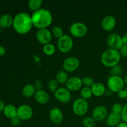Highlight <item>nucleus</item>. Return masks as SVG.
<instances>
[{
	"mask_svg": "<svg viewBox=\"0 0 127 127\" xmlns=\"http://www.w3.org/2000/svg\"><path fill=\"white\" fill-rule=\"evenodd\" d=\"M106 124L109 127H117L122 122L121 115L111 112L106 118Z\"/></svg>",
	"mask_w": 127,
	"mask_h": 127,
	"instance_id": "18",
	"label": "nucleus"
},
{
	"mask_svg": "<svg viewBox=\"0 0 127 127\" xmlns=\"http://www.w3.org/2000/svg\"><path fill=\"white\" fill-rule=\"evenodd\" d=\"M48 88L50 91L55 93L59 88V83L55 79H50L48 83Z\"/></svg>",
	"mask_w": 127,
	"mask_h": 127,
	"instance_id": "29",
	"label": "nucleus"
},
{
	"mask_svg": "<svg viewBox=\"0 0 127 127\" xmlns=\"http://www.w3.org/2000/svg\"><path fill=\"white\" fill-rule=\"evenodd\" d=\"M121 57L119 50L109 48L103 52L100 60L104 66L108 68H112L119 64Z\"/></svg>",
	"mask_w": 127,
	"mask_h": 127,
	"instance_id": "3",
	"label": "nucleus"
},
{
	"mask_svg": "<svg viewBox=\"0 0 127 127\" xmlns=\"http://www.w3.org/2000/svg\"><path fill=\"white\" fill-rule=\"evenodd\" d=\"M107 86L112 93H117L124 89V79L120 76H110L107 79Z\"/></svg>",
	"mask_w": 127,
	"mask_h": 127,
	"instance_id": "5",
	"label": "nucleus"
},
{
	"mask_svg": "<svg viewBox=\"0 0 127 127\" xmlns=\"http://www.w3.org/2000/svg\"><path fill=\"white\" fill-rule=\"evenodd\" d=\"M95 121L92 117H86L82 121V124L84 127H94L95 125Z\"/></svg>",
	"mask_w": 127,
	"mask_h": 127,
	"instance_id": "28",
	"label": "nucleus"
},
{
	"mask_svg": "<svg viewBox=\"0 0 127 127\" xmlns=\"http://www.w3.org/2000/svg\"><path fill=\"white\" fill-rule=\"evenodd\" d=\"M82 82H83V85H84L85 87H88V88H91L93 86L95 83L94 79L91 77L86 76L84 77L82 79Z\"/></svg>",
	"mask_w": 127,
	"mask_h": 127,
	"instance_id": "30",
	"label": "nucleus"
},
{
	"mask_svg": "<svg viewBox=\"0 0 127 127\" xmlns=\"http://www.w3.org/2000/svg\"><path fill=\"white\" fill-rule=\"evenodd\" d=\"M117 96L119 97L120 99H126L127 97V91L126 90H124V89H122V90L120 91L119 93H117Z\"/></svg>",
	"mask_w": 127,
	"mask_h": 127,
	"instance_id": "37",
	"label": "nucleus"
},
{
	"mask_svg": "<svg viewBox=\"0 0 127 127\" xmlns=\"http://www.w3.org/2000/svg\"><path fill=\"white\" fill-rule=\"evenodd\" d=\"M33 26L38 29H47L53 22V16L47 9L41 8L31 15Z\"/></svg>",
	"mask_w": 127,
	"mask_h": 127,
	"instance_id": "2",
	"label": "nucleus"
},
{
	"mask_svg": "<svg viewBox=\"0 0 127 127\" xmlns=\"http://www.w3.org/2000/svg\"><path fill=\"white\" fill-rule=\"evenodd\" d=\"M121 117L123 122L127 123V103L124 105L122 112L121 114Z\"/></svg>",
	"mask_w": 127,
	"mask_h": 127,
	"instance_id": "33",
	"label": "nucleus"
},
{
	"mask_svg": "<svg viewBox=\"0 0 127 127\" xmlns=\"http://www.w3.org/2000/svg\"><path fill=\"white\" fill-rule=\"evenodd\" d=\"M5 106H6V105H5L4 102L2 100L0 99V112H3Z\"/></svg>",
	"mask_w": 127,
	"mask_h": 127,
	"instance_id": "39",
	"label": "nucleus"
},
{
	"mask_svg": "<svg viewBox=\"0 0 127 127\" xmlns=\"http://www.w3.org/2000/svg\"><path fill=\"white\" fill-rule=\"evenodd\" d=\"M117 127H127V123L125 122H122Z\"/></svg>",
	"mask_w": 127,
	"mask_h": 127,
	"instance_id": "41",
	"label": "nucleus"
},
{
	"mask_svg": "<svg viewBox=\"0 0 127 127\" xmlns=\"http://www.w3.org/2000/svg\"><path fill=\"white\" fill-rule=\"evenodd\" d=\"M33 27L32 17L29 14L25 12L17 13L14 17L12 27L19 34H26Z\"/></svg>",
	"mask_w": 127,
	"mask_h": 127,
	"instance_id": "1",
	"label": "nucleus"
},
{
	"mask_svg": "<svg viewBox=\"0 0 127 127\" xmlns=\"http://www.w3.org/2000/svg\"><path fill=\"white\" fill-rule=\"evenodd\" d=\"M81 97L83 99L88 100V99H90L93 95V93H92L91 88H88V87H83L81 89L80 91Z\"/></svg>",
	"mask_w": 127,
	"mask_h": 127,
	"instance_id": "26",
	"label": "nucleus"
},
{
	"mask_svg": "<svg viewBox=\"0 0 127 127\" xmlns=\"http://www.w3.org/2000/svg\"><path fill=\"white\" fill-rule=\"evenodd\" d=\"M34 98L36 102L41 105L47 104L50 100L49 94L47 91L43 90V89L37 91L35 93Z\"/></svg>",
	"mask_w": 127,
	"mask_h": 127,
	"instance_id": "17",
	"label": "nucleus"
},
{
	"mask_svg": "<svg viewBox=\"0 0 127 127\" xmlns=\"http://www.w3.org/2000/svg\"><path fill=\"white\" fill-rule=\"evenodd\" d=\"M123 72V68L119 64H117L116 66H114V67L111 68L110 69V73H111V76H120Z\"/></svg>",
	"mask_w": 127,
	"mask_h": 127,
	"instance_id": "31",
	"label": "nucleus"
},
{
	"mask_svg": "<svg viewBox=\"0 0 127 127\" xmlns=\"http://www.w3.org/2000/svg\"><path fill=\"white\" fill-rule=\"evenodd\" d=\"M6 48L3 47V46L0 45V57H2L6 54Z\"/></svg>",
	"mask_w": 127,
	"mask_h": 127,
	"instance_id": "38",
	"label": "nucleus"
},
{
	"mask_svg": "<svg viewBox=\"0 0 127 127\" xmlns=\"http://www.w3.org/2000/svg\"><path fill=\"white\" fill-rule=\"evenodd\" d=\"M14 17L9 14H4L0 16V27L7 29L12 26Z\"/></svg>",
	"mask_w": 127,
	"mask_h": 127,
	"instance_id": "19",
	"label": "nucleus"
},
{
	"mask_svg": "<svg viewBox=\"0 0 127 127\" xmlns=\"http://www.w3.org/2000/svg\"><path fill=\"white\" fill-rule=\"evenodd\" d=\"M123 108H124V106L118 102L115 103L112 107V112L114 113V114H119V115H121L122 112Z\"/></svg>",
	"mask_w": 127,
	"mask_h": 127,
	"instance_id": "32",
	"label": "nucleus"
},
{
	"mask_svg": "<svg viewBox=\"0 0 127 127\" xmlns=\"http://www.w3.org/2000/svg\"><path fill=\"white\" fill-rule=\"evenodd\" d=\"M2 29H2L1 27H0V34L2 32Z\"/></svg>",
	"mask_w": 127,
	"mask_h": 127,
	"instance_id": "44",
	"label": "nucleus"
},
{
	"mask_svg": "<svg viewBox=\"0 0 127 127\" xmlns=\"http://www.w3.org/2000/svg\"><path fill=\"white\" fill-rule=\"evenodd\" d=\"M92 93L93 95L95 97H101L105 95V87L102 83H95L94 85L91 87Z\"/></svg>",
	"mask_w": 127,
	"mask_h": 127,
	"instance_id": "20",
	"label": "nucleus"
},
{
	"mask_svg": "<svg viewBox=\"0 0 127 127\" xmlns=\"http://www.w3.org/2000/svg\"><path fill=\"white\" fill-rule=\"evenodd\" d=\"M54 96L58 102L67 104L71 99V94L66 88L60 87L54 93Z\"/></svg>",
	"mask_w": 127,
	"mask_h": 127,
	"instance_id": "9",
	"label": "nucleus"
},
{
	"mask_svg": "<svg viewBox=\"0 0 127 127\" xmlns=\"http://www.w3.org/2000/svg\"><path fill=\"white\" fill-rule=\"evenodd\" d=\"M89 109V103L87 100L83 98H77L73 102L72 109L76 115L79 117L84 116Z\"/></svg>",
	"mask_w": 127,
	"mask_h": 127,
	"instance_id": "4",
	"label": "nucleus"
},
{
	"mask_svg": "<svg viewBox=\"0 0 127 127\" xmlns=\"http://www.w3.org/2000/svg\"><path fill=\"white\" fill-rule=\"evenodd\" d=\"M119 52L121 56L127 58V45H124L119 50Z\"/></svg>",
	"mask_w": 127,
	"mask_h": 127,
	"instance_id": "36",
	"label": "nucleus"
},
{
	"mask_svg": "<svg viewBox=\"0 0 127 127\" xmlns=\"http://www.w3.org/2000/svg\"><path fill=\"white\" fill-rule=\"evenodd\" d=\"M33 86H34L35 89L36 91H40L42 90V88H43V84H42V81L39 79L38 80H36L34 82V84H33Z\"/></svg>",
	"mask_w": 127,
	"mask_h": 127,
	"instance_id": "35",
	"label": "nucleus"
},
{
	"mask_svg": "<svg viewBox=\"0 0 127 127\" xmlns=\"http://www.w3.org/2000/svg\"><path fill=\"white\" fill-rule=\"evenodd\" d=\"M122 41L124 45H127V33H125L123 36H122Z\"/></svg>",
	"mask_w": 127,
	"mask_h": 127,
	"instance_id": "40",
	"label": "nucleus"
},
{
	"mask_svg": "<svg viewBox=\"0 0 127 127\" xmlns=\"http://www.w3.org/2000/svg\"><path fill=\"white\" fill-rule=\"evenodd\" d=\"M21 120L17 116L15 117L12 118L10 120V122H11V124L14 127H17L20 125L21 124Z\"/></svg>",
	"mask_w": 127,
	"mask_h": 127,
	"instance_id": "34",
	"label": "nucleus"
},
{
	"mask_svg": "<svg viewBox=\"0 0 127 127\" xmlns=\"http://www.w3.org/2000/svg\"><path fill=\"white\" fill-rule=\"evenodd\" d=\"M88 32V27L85 24L80 22H74L69 27L71 35L76 38H82L86 35Z\"/></svg>",
	"mask_w": 127,
	"mask_h": 127,
	"instance_id": "6",
	"label": "nucleus"
},
{
	"mask_svg": "<svg viewBox=\"0 0 127 127\" xmlns=\"http://www.w3.org/2000/svg\"><path fill=\"white\" fill-rule=\"evenodd\" d=\"M108 115L107 109L104 105L96 106L92 112V117L96 122L103 121L106 119Z\"/></svg>",
	"mask_w": 127,
	"mask_h": 127,
	"instance_id": "13",
	"label": "nucleus"
},
{
	"mask_svg": "<svg viewBox=\"0 0 127 127\" xmlns=\"http://www.w3.org/2000/svg\"><path fill=\"white\" fill-rule=\"evenodd\" d=\"M112 92L110 90H107L106 89V91H105V95H106L107 96H111L112 95Z\"/></svg>",
	"mask_w": 127,
	"mask_h": 127,
	"instance_id": "42",
	"label": "nucleus"
},
{
	"mask_svg": "<svg viewBox=\"0 0 127 127\" xmlns=\"http://www.w3.org/2000/svg\"><path fill=\"white\" fill-rule=\"evenodd\" d=\"M42 50H43V52L46 55L52 56L55 53L56 48L54 45L50 43H48V44L44 45Z\"/></svg>",
	"mask_w": 127,
	"mask_h": 127,
	"instance_id": "25",
	"label": "nucleus"
},
{
	"mask_svg": "<svg viewBox=\"0 0 127 127\" xmlns=\"http://www.w3.org/2000/svg\"><path fill=\"white\" fill-rule=\"evenodd\" d=\"M52 34L53 37H55V38H60V37H62V36L64 35V32H63V30L60 26H56L52 28Z\"/></svg>",
	"mask_w": 127,
	"mask_h": 127,
	"instance_id": "27",
	"label": "nucleus"
},
{
	"mask_svg": "<svg viewBox=\"0 0 127 127\" xmlns=\"http://www.w3.org/2000/svg\"><path fill=\"white\" fill-rule=\"evenodd\" d=\"M52 32L48 29H38L36 33V38L40 43L46 45L50 43L52 39Z\"/></svg>",
	"mask_w": 127,
	"mask_h": 127,
	"instance_id": "12",
	"label": "nucleus"
},
{
	"mask_svg": "<svg viewBox=\"0 0 127 127\" xmlns=\"http://www.w3.org/2000/svg\"><path fill=\"white\" fill-rule=\"evenodd\" d=\"M107 43L110 48L119 50L124 45L122 38L120 35L117 33H111L107 36Z\"/></svg>",
	"mask_w": 127,
	"mask_h": 127,
	"instance_id": "8",
	"label": "nucleus"
},
{
	"mask_svg": "<svg viewBox=\"0 0 127 127\" xmlns=\"http://www.w3.org/2000/svg\"><path fill=\"white\" fill-rule=\"evenodd\" d=\"M117 24L116 19L112 15H107L102 19L101 21V27L104 31L110 32L114 29Z\"/></svg>",
	"mask_w": 127,
	"mask_h": 127,
	"instance_id": "15",
	"label": "nucleus"
},
{
	"mask_svg": "<svg viewBox=\"0 0 127 127\" xmlns=\"http://www.w3.org/2000/svg\"><path fill=\"white\" fill-rule=\"evenodd\" d=\"M35 92V89L32 84H27L22 89V95L26 98H30L32 96H34Z\"/></svg>",
	"mask_w": 127,
	"mask_h": 127,
	"instance_id": "22",
	"label": "nucleus"
},
{
	"mask_svg": "<svg viewBox=\"0 0 127 127\" xmlns=\"http://www.w3.org/2000/svg\"><path fill=\"white\" fill-rule=\"evenodd\" d=\"M126 91H127V97H126V100H127V89H126Z\"/></svg>",
	"mask_w": 127,
	"mask_h": 127,
	"instance_id": "45",
	"label": "nucleus"
},
{
	"mask_svg": "<svg viewBox=\"0 0 127 127\" xmlns=\"http://www.w3.org/2000/svg\"><path fill=\"white\" fill-rule=\"evenodd\" d=\"M124 83H125V84H126L127 86V74L125 75V78H124Z\"/></svg>",
	"mask_w": 127,
	"mask_h": 127,
	"instance_id": "43",
	"label": "nucleus"
},
{
	"mask_svg": "<svg viewBox=\"0 0 127 127\" xmlns=\"http://www.w3.org/2000/svg\"><path fill=\"white\" fill-rule=\"evenodd\" d=\"M57 48L62 53H68L74 45L73 40L68 35H64L57 40Z\"/></svg>",
	"mask_w": 127,
	"mask_h": 127,
	"instance_id": "7",
	"label": "nucleus"
},
{
	"mask_svg": "<svg viewBox=\"0 0 127 127\" xmlns=\"http://www.w3.org/2000/svg\"><path fill=\"white\" fill-rule=\"evenodd\" d=\"M63 114L60 109L58 107L52 108L49 112V118L51 122L54 124H60L63 120Z\"/></svg>",
	"mask_w": 127,
	"mask_h": 127,
	"instance_id": "16",
	"label": "nucleus"
},
{
	"mask_svg": "<svg viewBox=\"0 0 127 127\" xmlns=\"http://www.w3.org/2000/svg\"><path fill=\"white\" fill-rule=\"evenodd\" d=\"M68 79L69 78H68V72L64 71V69L59 71L56 74L55 79L60 84H66Z\"/></svg>",
	"mask_w": 127,
	"mask_h": 127,
	"instance_id": "23",
	"label": "nucleus"
},
{
	"mask_svg": "<svg viewBox=\"0 0 127 127\" xmlns=\"http://www.w3.org/2000/svg\"><path fill=\"white\" fill-rule=\"evenodd\" d=\"M33 109L27 104H22L17 108V116L21 120H29L32 117Z\"/></svg>",
	"mask_w": 127,
	"mask_h": 127,
	"instance_id": "11",
	"label": "nucleus"
},
{
	"mask_svg": "<svg viewBox=\"0 0 127 127\" xmlns=\"http://www.w3.org/2000/svg\"><path fill=\"white\" fill-rule=\"evenodd\" d=\"M43 1L42 0H30L28 2V6L33 12L41 9Z\"/></svg>",
	"mask_w": 127,
	"mask_h": 127,
	"instance_id": "24",
	"label": "nucleus"
},
{
	"mask_svg": "<svg viewBox=\"0 0 127 127\" xmlns=\"http://www.w3.org/2000/svg\"><path fill=\"white\" fill-rule=\"evenodd\" d=\"M3 114L6 117L11 120L17 116V108L12 104H7L5 106Z\"/></svg>",
	"mask_w": 127,
	"mask_h": 127,
	"instance_id": "21",
	"label": "nucleus"
},
{
	"mask_svg": "<svg viewBox=\"0 0 127 127\" xmlns=\"http://www.w3.org/2000/svg\"><path fill=\"white\" fill-rule=\"evenodd\" d=\"M80 62L75 57H69L66 58L63 63V67L66 72H74L79 68Z\"/></svg>",
	"mask_w": 127,
	"mask_h": 127,
	"instance_id": "10",
	"label": "nucleus"
},
{
	"mask_svg": "<svg viewBox=\"0 0 127 127\" xmlns=\"http://www.w3.org/2000/svg\"><path fill=\"white\" fill-rule=\"evenodd\" d=\"M66 88L69 91H78L79 89H81L83 86L81 78L78 76H72L69 78L65 84Z\"/></svg>",
	"mask_w": 127,
	"mask_h": 127,
	"instance_id": "14",
	"label": "nucleus"
}]
</instances>
